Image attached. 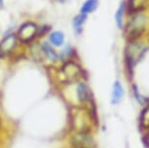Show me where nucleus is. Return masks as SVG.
<instances>
[{
    "instance_id": "0eeeda50",
    "label": "nucleus",
    "mask_w": 149,
    "mask_h": 148,
    "mask_svg": "<svg viewBox=\"0 0 149 148\" xmlns=\"http://www.w3.org/2000/svg\"><path fill=\"white\" fill-rule=\"evenodd\" d=\"M77 97L81 102H85L89 99L90 97V92L88 86L85 83L81 82L77 87Z\"/></svg>"
},
{
    "instance_id": "4468645a",
    "label": "nucleus",
    "mask_w": 149,
    "mask_h": 148,
    "mask_svg": "<svg viewBox=\"0 0 149 148\" xmlns=\"http://www.w3.org/2000/svg\"><path fill=\"white\" fill-rule=\"evenodd\" d=\"M31 54L34 58V60H41L42 56H43L44 52L42 50V46H38V45H34L31 48Z\"/></svg>"
},
{
    "instance_id": "20e7f679",
    "label": "nucleus",
    "mask_w": 149,
    "mask_h": 148,
    "mask_svg": "<svg viewBox=\"0 0 149 148\" xmlns=\"http://www.w3.org/2000/svg\"><path fill=\"white\" fill-rule=\"evenodd\" d=\"M37 26L33 23H26L19 29V37L22 41L29 42L35 37Z\"/></svg>"
},
{
    "instance_id": "2eb2a0df",
    "label": "nucleus",
    "mask_w": 149,
    "mask_h": 148,
    "mask_svg": "<svg viewBox=\"0 0 149 148\" xmlns=\"http://www.w3.org/2000/svg\"><path fill=\"white\" fill-rule=\"evenodd\" d=\"M2 7H3V0H0V10L2 9Z\"/></svg>"
},
{
    "instance_id": "9d476101",
    "label": "nucleus",
    "mask_w": 149,
    "mask_h": 148,
    "mask_svg": "<svg viewBox=\"0 0 149 148\" xmlns=\"http://www.w3.org/2000/svg\"><path fill=\"white\" fill-rule=\"evenodd\" d=\"M97 0H87L84 5L81 8V14L87 15L89 13H92L97 9Z\"/></svg>"
},
{
    "instance_id": "dca6fc26",
    "label": "nucleus",
    "mask_w": 149,
    "mask_h": 148,
    "mask_svg": "<svg viewBox=\"0 0 149 148\" xmlns=\"http://www.w3.org/2000/svg\"><path fill=\"white\" fill-rule=\"evenodd\" d=\"M146 142H147V145L149 146V135L147 136V139H146Z\"/></svg>"
},
{
    "instance_id": "39448f33",
    "label": "nucleus",
    "mask_w": 149,
    "mask_h": 148,
    "mask_svg": "<svg viewBox=\"0 0 149 148\" xmlns=\"http://www.w3.org/2000/svg\"><path fill=\"white\" fill-rule=\"evenodd\" d=\"M17 45V37L14 34H9L0 41V58L7 56L15 49Z\"/></svg>"
},
{
    "instance_id": "ddd939ff",
    "label": "nucleus",
    "mask_w": 149,
    "mask_h": 148,
    "mask_svg": "<svg viewBox=\"0 0 149 148\" xmlns=\"http://www.w3.org/2000/svg\"><path fill=\"white\" fill-rule=\"evenodd\" d=\"M140 123L144 128H149V105L143 110L140 117Z\"/></svg>"
},
{
    "instance_id": "423d86ee",
    "label": "nucleus",
    "mask_w": 149,
    "mask_h": 148,
    "mask_svg": "<svg viewBox=\"0 0 149 148\" xmlns=\"http://www.w3.org/2000/svg\"><path fill=\"white\" fill-rule=\"evenodd\" d=\"M124 96V90H123V86L118 82H115L113 86V93H112V100L111 102L113 104H117L121 101L122 97Z\"/></svg>"
},
{
    "instance_id": "f03ea898",
    "label": "nucleus",
    "mask_w": 149,
    "mask_h": 148,
    "mask_svg": "<svg viewBox=\"0 0 149 148\" xmlns=\"http://www.w3.org/2000/svg\"><path fill=\"white\" fill-rule=\"evenodd\" d=\"M72 146L74 148H95V142L92 135L85 131H80L72 135L70 139Z\"/></svg>"
},
{
    "instance_id": "6e6552de",
    "label": "nucleus",
    "mask_w": 149,
    "mask_h": 148,
    "mask_svg": "<svg viewBox=\"0 0 149 148\" xmlns=\"http://www.w3.org/2000/svg\"><path fill=\"white\" fill-rule=\"evenodd\" d=\"M86 21V15H83V14H80L75 17L73 19V28H74L75 32L80 34L83 30V24Z\"/></svg>"
},
{
    "instance_id": "7ed1b4c3",
    "label": "nucleus",
    "mask_w": 149,
    "mask_h": 148,
    "mask_svg": "<svg viewBox=\"0 0 149 148\" xmlns=\"http://www.w3.org/2000/svg\"><path fill=\"white\" fill-rule=\"evenodd\" d=\"M145 26V17L143 15H136L133 17L131 22L128 24L129 33L133 37H136L143 31Z\"/></svg>"
},
{
    "instance_id": "9b49d317",
    "label": "nucleus",
    "mask_w": 149,
    "mask_h": 148,
    "mask_svg": "<svg viewBox=\"0 0 149 148\" xmlns=\"http://www.w3.org/2000/svg\"><path fill=\"white\" fill-rule=\"evenodd\" d=\"M50 42L55 46H61L63 44V41H64V35L63 32L61 31H55L51 33L50 35Z\"/></svg>"
},
{
    "instance_id": "f257e3e1",
    "label": "nucleus",
    "mask_w": 149,
    "mask_h": 148,
    "mask_svg": "<svg viewBox=\"0 0 149 148\" xmlns=\"http://www.w3.org/2000/svg\"><path fill=\"white\" fill-rule=\"evenodd\" d=\"M81 68L79 65L74 63H66L61 69V76L63 78V82L66 83H73L77 81L81 77Z\"/></svg>"
},
{
    "instance_id": "1a4fd4ad",
    "label": "nucleus",
    "mask_w": 149,
    "mask_h": 148,
    "mask_svg": "<svg viewBox=\"0 0 149 148\" xmlns=\"http://www.w3.org/2000/svg\"><path fill=\"white\" fill-rule=\"evenodd\" d=\"M42 50H43L44 54L46 55V57L49 58L51 61H57L58 60V55L55 52V50L52 48V46L49 43L45 42L42 45Z\"/></svg>"
},
{
    "instance_id": "f8f14e48",
    "label": "nucleus",
    "mask_w": 149,
    "mask_h": 148,
    "mask_svg": "<svg viewBox=\"0 0 149 148\" xmlns=\"http://www.w3.org/2000/svg\"><path fill=\"white\" fill-rule=\"evenodd\" d=\"M124 7H125V5L124 3L121 4V6L119 7V9H118L117 13H116V16H115V18H116V24L118 26V28H122L123 27V12H124Z\"/></svg>"
}]
</instances>
